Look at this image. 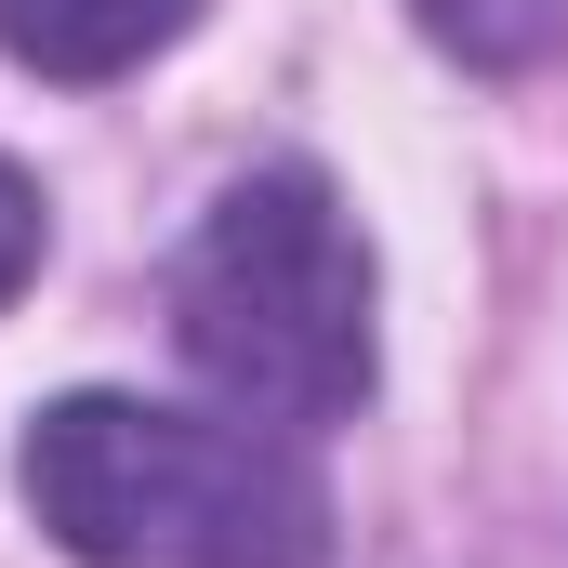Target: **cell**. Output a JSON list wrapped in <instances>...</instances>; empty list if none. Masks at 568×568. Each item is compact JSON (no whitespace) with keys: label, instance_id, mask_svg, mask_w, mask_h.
Wrapping results in <instances>:
<instances>
[{"label":"cell","instance_id":"obj_1","mask_svg":"<svg viewBox=\"0 0 568 568\" xmlns=\"http://www.w3.org/2000/svg\"><path fill=\"white\" fill-rule=\"evenodd\" d=\"M27 503L80 568H331V503L278 436L145 397L40 410Z\"/></svg>","mask_w":568,"mask_h":568},{"label":"cell","instance_id":"obj_2","mask_svg":"<svg viewBox=\"0 0 568 568\" xmlns=\"http://www.w3.org/2000/svg\"><path fill=\"white\" fill-rule=\"evenodd\" d=\"M172 331L239 424H344L371 397V252L317 172H239L172 265Z\"/></svg>","mask_w":568,"mask_h":568},{"label":"cell","instance_id":"obj_3","mask_svg":"<svg viewBox=\"0 0 568 568\" xmlns=\"http://www.w3.org/2000/svg\"><path fill=\"white\" fill-rule=\"evenodd\" d=\"M199 0H0V40H13V67H40V80H120L145 67L172 27H185Z\"/></svg>","mask_w":568,"mask_h":568},{"label":"cell","instance_id":"obj_4","mask_svg":"<svg viewBox=\"0 0 568 568\" xmlns=\"http://www.w3.org/2000/svg\"><path fill=\"white\" fill-rule=\"evenodd\" d=\"M463 67H542L568 53V0H410Z\"/></svg>","mask_w":568,"mask_h":568},{"label":"cell","instance_id":"obj_5","mask_svg":"<svg viewBox=\"0 0 568 568\" xmlns=\"http://www.w3.org/2000/svg\"><path fill=\"white\" fill-rule=\"evenodd\" d=\"M40 278V199H27V172L0 159V304Z\"/></svg>","mask_w":568,"mask_h":568}]
</instances>
